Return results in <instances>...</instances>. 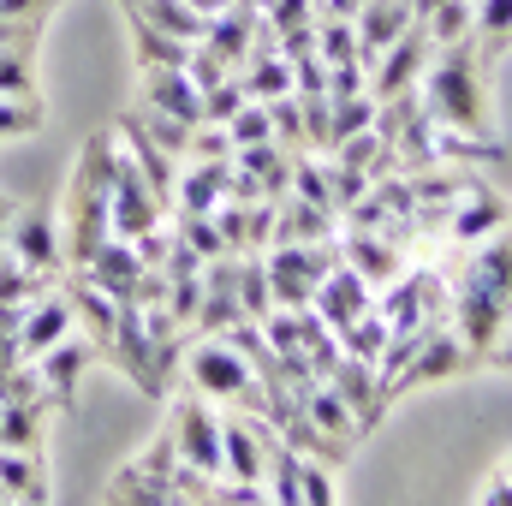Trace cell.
I'll list each match as a JSON object with an SVG mask.
<instances>
[{"mask_svg":"<svg viewBox=\"0 0 512 506\" xmlns=\"http://www.w3.org/2000/svg\"><path fill=\"white\" fill-rule=\"evenodd\" d=\"M48 286H54V280L30 274V268H24V262H18L12 251L0 256V304H36V298H42Z\"/></svg>","mask_w":512,"mask_h":506,"instance_id":"44dd1931","label":"cell"},{"mask_svg":"<svg viewBox=\"0 0 512 506\" xmlns=\"http://www.w3.org/2000/svg\"><path fill=\"white\" fill-rule=\"evenodd\" d=\"M108 215H114V233L120 239H137L149 227H161L167 203L155 197V185L143 179V167L131 161L126 149H114V197H108Z\"/></svg>","mask_w":512,"mask_h":506,"instance_id":"52a82bcc","label":"cell"},{"mask_svg":"<svg viewBox=\"0 0 512 506\" xmlns=\"http://www.w3.org/2000/svg\"><path fill=\"white\" fill-rule=\"evenodd\" d=\"M167 435H173L179 465H191L197 477H227V471H221V417L209 411V399H203L197 387L173 399V411H167Z\"/></svg>","mask_w":512,"mask_h":506,"instance_id":"5b68a950","label":"cell"},{"mask_svg":"<svg viewBox=\"0 0 512 506\" xmlns=\"http://www.w3.org/2000/svg\"><path fill=\"white\" fill-rule=\"evenodd\" d=\"M78 274H90L108 298L131 304V298H137V280H143V262H137V251H131V239H120V233H114V239H102V251L90 256Z\"/></svg>","mask_w":512,"mask_h":506,"instance_id":"7c38bea8","label":"cell"},{"mask_svg":"<svg viewBox=\"0 0 512 506\" xmlns=\"http://www.w3.org/2000/svg\"><path fill=\"white\" fill-rule=\"evenodd\" d=\"M447 304H453V328L471 346V358H489L512 322V233H489V245L471 251Z\"/></svg>","mask_w":512,"mask_h":506,"instance_id":"6da1fadb","label":"cell"},{"mask_svg":"<svg viewBox=\"0 0 512 506\" xmlns=\"http://www.w3.org/2000/svg\"><path fill=\"white\" fill-rule=\"evenodd\" d=\"M185 381L203 393V399H221V405H245V411H268V387L256 376L251 352L227 334H209L191 346L185 358Z\"/></svg>","mask_w":512,"mask_h":506,"instance_id":"277c9868","label":"cell"},{"mask_svg":"<svg viewBox=\"0 0 512 506\" xmlns=\"http://www.w3.org/2000/svg\"><path fill=\"white\" fill-rule=\"evenodd\" d=\"M477 506H512V471H507V465H495V471H489V483L477 489Z\"/></svg>","mask_w":512,"mask_h":506,"instance_id":"4316f807","label":"cell"},{"mask_svg":"<svg viewBox=\"0 0 512 506\" xmlns=\"http://www.w3.org/2000/svg\"><path fill=\"white\" fill-rule=\"evenodd\" d=\"M429 60H435V42H429V30L411 18V30H405L399 42H387L382 54H376L370 96H376V102H393V96L417 90V84H423V72H429Z\"/></svg>","mask_w":512,"mask_h":506,"instance_id":"ba28073f","label":"cell"},{"mask_svg":"<svg viewBox=\"0 0 512 506\" xmlns=\"http://www.w3.org/2000/svg\"><path fill=\"white\" fill-rule=\"evenodd\" d=\"M239 304H245V316L251 322H262L268 310H274V292H268V262L262 256L245 251V262H239Z\"/></svg>","mask_w":512,"mask_h":506,"instance_id":"ffe728a7","label":"cell"},{"mask_svg":"<svg viewBox=\"0 0 512 506\" xmlns=\"http://www.w3.org/2000/svg\"><path fill=\"white\" fill-rule=\"evenodd\" d=\"M179 239L203 256V262H215V256L233 251V245L221 239V221H215V215H179Z\"/></svg>","mask_w":512,"mask_h":506,"instance_id":"603a6c76","label":"cell"},{"mask_svg":"<svg viewBox=\"0 0 512 506\" xmlns=\"http://www.w3.org/2000/svg\"><path fill=\"white\" fill-rule=\"evenodd\" d=\"M108 197H114V137H90L84 155H78V167H72V197H66L72 227L60 233L72 268H84L90 256L102 251V239H114Z\"/></svg>","mask_w":512,"mask_h":506,"instance_id":"3957f363","label":"cell"},{"mask_svg":"<svg viewBox=\"0 0 512 506\" xmlns=\"http://www.w3.org/2000/svg\"><path fill=\"white\" fill-rule=\"evenodd\" d=\"M6 251L18 256L30 274L54 280V274L66 268V239H60V227H54V209H48V203L12 209V221H6Z\"/></svg>","mask_w":512,"mask_h":506,"instance_id":"8992f818","label":"cell"},{"mask_svg":"<svg viewBox=\"0 0 512 506\" xmlns=\"http://www.w3.org/2000/svg\"><path fill=\"white\" fill-rule=\"evenodd\" d=\"M131 36H137V66H191V48L197 42H179V36H167V30H155L143 18H131Z\"/></svg>","mask_w":512,"mask_h":506,"instance_id":"e0dca14e","label":"cell"},{"mask_svg":"<svg viewBox=\"0 0 512 506\" xmlns=\"http://www.w3.org/2000/svg\"><path fill=\"white\" fill-rule=\"evenodd\" d=\"M90 358H96V346H90V334H66L60 346H48L42 358H36V376H42V399L60 411V417H72L78 411V376L90 370Z\"/></svg>","mask_w":512,"mask_h":506,"instance_id":"9c48e42d","label":"cell"},{"mask_svg":"<svg viewBox=\"0 0 512 506\" xmlns=\"http://www.w3.org/2000/svg\"><path fill=\"white\" fill-rule=\"evenodd\" d=\"M0 447L42 453V399H0Z\"/></svg>","mask_w":512,"mask_h":506,"instance_id":"2e32d148","label":"cell"},{"mask_svg":"<svg viewBox=\"0 0 512 506\" xmlns=\"http://www.w3.org/2000/svg\"><path fill=\"white\" fill-rule=\"evenodd\" d=\"M245 102H251L245 78H215V84H203V120H215V126H227Z\"/></svg>","mask_w":512,"mask_h":506,"instance_id":"7402d4cb","label":"cell"},{"mask_svg":"<svg viewBox=\"0 0 512 506\" xmlns=\"http://www.w3.org/2000/svg\"><path fill=\"white\" fill-rule=\"evenodd\" d=\"M352 24H358V54H364V66H370L387 42H399V36L411 30V0H370Z\"/></svg>","mask_w":512,"mask_h":506,"instance_id":"5bb4252c","label":"cell"},{"mask_svg":"<svg viewBox=\"0 0 512 506\" xmlns=\"http://www.w3.org/2000/svg\"><path fill=\"white\" fill-rule=\"evenodd\" d=\"M137 78H143V108L173 114L185 126H203V90L185 66H137Z\"/></svg>","mask_w":512,"mask_h":506,"instance_id":"30bf717a","label":"cell"},{"mask_svg":"<svg viewBox=\"0 0 512 506\" xmlns=\"http://www.w3.org/2000/svg\"><path fill=\"white\" fill-rule=\"evenodd\" d=\"M48 465L42 453H24V447H0V501H48Z\"/></svg>","mask_w":512,"mask_h":506,"instance_id":"9a60e30c","label":"cell"},{"mask_svg":"<svg viewBox=\"0 0 512 506\" xmlns=\"http://www.w3.org/2000/svg\"><path fill=\"white\" fill-rule=\"evenodd\" d=\"M233 191V167L227 161H197L179 185H173V209L179 215H215Z\"/></svg>","mask_w":512,"mask_h":506,"instance_id":"4fadbf2b","label":"cell"},{"mask_svg":"<svg viewBox=\"0 0 512 506\" xmlns=\"http://www.w3.org/2000/svg\"><path fill=\"white\" fill-rule=\"evenodd\" d=\"M471 42L483 48V60H495L512 42V0H471Z\"/></svg>","mask_w":512,"mask_h":506,"instance_id":"ac0fdd59","label":"cell"},{"mask_svg":"<svg viewBox=\"0 0 512 506\" xmlns=\"http://www.w3.org/2000/svg\"><path fill=\"white\" fill-rule=\"evenodd\" d=\"M60 0H0V18H48Z\"/></svg>","mask_w":512,"mask_h":506,"instance_id":"83f0119b","label":"cell"},{"mask_svg":"<svg viewBox=\"0 0 512 506\" xmlns=\"http://www.w3.org/2000/svg\"><path fill=\"white\" fill-rule=\"evenodd\" d=\"M78 328V316H72V298H66V286H48L30 310H24V328H18V352L36 364L48 346H60L66 334Z\"/></svg>","mask_w":512,"mask_h":506,"instance_id":"8fae6325","label":"cell"},{"mask_svg":"<svg viewBox=\"0 0 512 506\" xmlns=\"http://www.w3.org/2000/svg\"><path fill=\"white\" fill-rule=\"evenodd\" d=\"M42 126V102L36 96H0V143L24 137V131Z\"/></svg>","mask_w":512,"mask_h":506,"instance_id":"484cf974","label":"cell"},{"mask_svg":"<svg viewBox=\"0 0 512 506\" xmlns=\"http://www.w3.org/2000/svg\"><path fill=\"white\" fill-rule=\"evenodd\" d=\"M423 102L435 114V126L459 131V137H477V143H495V120H489V60L471 36L435 48L429 72H423Z\"/></svg>","mask_w":512,"mask_h":506,"instance_id":"7a4b0ae2","label":"cell"},{"mask_svg":"<svg viewBox=\"0 0 512 506\" xmlns=\"http://www.w3.org/2000/svg\"><path fill=\"white\" fill-rule=\"evenodd\" d=\"M340 245H346L352 268H358L370 286H382V280H393V274H399V256L387 251V245H370V233H346Z\"/></svg>","mask_w":512,"mask_h":506,"instance_id":"d6986e66","label":"cell"},{"mask_svg":"<svg viewBox=\"0 0 512 506\" xmlns=\"http://www.w3.org/2000/svg\"><path fill=\"white\" fill-rule=\"evenodd\" d=\"M233 149H251V143H274V120H268V102H245L233 120H227Z\"/></svg>","mask_w":512,"mask_h":506,"instance_id":"d4e9b609","label":"cell"},{"mask_svg":"<svg viewBox=\"0 0 512 506\" xmlns=\"http://www.w3.org/2000/svg\"><path fill=\"white\" fill-rule=\"evenodd\" d=\"M328 108H334V143L376 126V96H364V90H358V96H334Z\"/></svg>","mask_w":512,"mask_h":506,"instance_id":"cb8c5ba5","label":"cell"},{"mask_svg":"<svg viewBox=\"0 0 512 506\" xmlns=\"http://www.w3.org/2000/svg\"><path fill=\"white\" fill-rule=\"evenodd\" d=\"M501 465H507V471H512V453H507V459H501Z\"/></svg>","mask_w":512,"mask_h":506,"instance_id":"f1b7e54d","label":"cell"}]
</instances>
